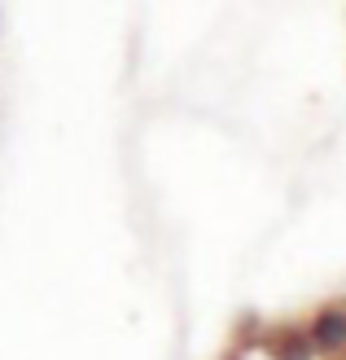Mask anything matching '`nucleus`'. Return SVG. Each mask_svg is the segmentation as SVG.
Masks as SVG:
<instances>
[{
  "mask_svg": "<svg viewBox=\"0 0 346 360\" xmlns=\"http://www.w3.org/2000/svg\"><path fill=\"white\" fill-rule=\"evenodd\" d=\"M312 343H316L320 352H338V347H346V312L324 308V312L316 316V326H312Z\"/></svg>",
  "mask_w": 346,
  "mask_h": 360,
  "instance_id": "obj_1",
  "label": "nucleus"
},
{
  "mask_svg": "<svg viewBox=\"0 0 346 360\" xmlns=\"http://www.w3.org/2000/svg\"><path fill=\"white\" fill-rule=\"evenodd\" d=\"M272 360H312V334H298V330H285V334H272Z\"/></svg>",
  "mask_w": 346,
  "mask_h": 360,
  "instance_id": "obj_2",
  "label": "nucleus"
}]
</instances>
